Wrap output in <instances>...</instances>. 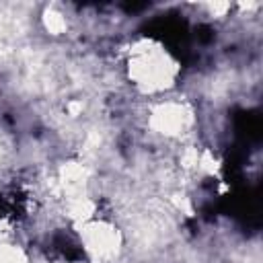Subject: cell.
I'll return each mask as SVG.
<instances>
[{
  "label": "cell",
  "mask_w": 263,
  "mask_h": 263,
  "mask_svg": "<svg viewBox=\"0 0 263 263\" xmlns=\"http://www.w3.org/2000/svg\"><path fill=\"white\" fill-rule=\"evenodd\" d=\"M123 72L138 95L154 101L175 90L181 76V64L158 39L138 37L125 47Z\"/></svg>",
  "instance_id": "cell-1"
},
{
  "label": "cell",
  "mask_w": 263,
  "mask_h": 263,
  "mask_svg": "<svg viewBox=\"0 0 263 263\" xmlns=\"http://www.w3.org/2000/svg\"><path fill=\"white\" fill-rule=\"evenodd\" d=\"M197 123L195 107L189 99L181 97H160L148 105L146 127L160 140L166 142H185Z\"/></svg>",
  "instance_id": "cell-2"
},
{
  "label": "cell",
  "mask_w": 263,
  "mask_h": 263,
  "mask_svg": "<svg viewBox=\"0 0 263 263\" xmlns=\"http://www.w3.org/2000/svg\"><path fill=\"white\" fill-rule=\"evenodd\" d=\"M80 247L90 263H119L125 253V232L109 218L92 216L74 224Z\"/></svg>",
  "instance_id": "cell-3"
},
{
  "label": "cell",
  "mask_w": 263,
  "mask_h": 263,
  "mask_svg": "<svg viewBox=\"0 0 263 263\" xmlns=\"http://www.w3.org/2000/svg\"><path fill=\"white\" fill-rule=\"evenodd\" d=\"M68 16L62 8L58 6H45V10L41 12V27L45 29V33L49 37H62L68 33Z\"/></svg>",
  "instance_id": "cell-4"
},
{
  "label": "cell",
  "mask_w": 263,
  "mask_h": 263,
  "mask_svg": "<svg viewBox=\"0 0 263 263\" xmlns=\"http://www.w3.org/2000/svg\"><path fill=\"white\" fill-rule=\"evenodd\" d=\"M0 263H31V257L18 242L0 240Z\"/></svg>",
  "instance_id": "cell-5"
},
{
  "label": "cell",
  "mask_w": 263,
  "mask_h": 263,
  "mask_svg": "<svg viewBox=\"0 0 263 263\" xmlns=\"http://www.w3.org/2000/svg\"><path fill=\"white\" fill-rule=\"evenodd\" d=\"M10 154V148H8V140H6V134L0 129V164L6 160V156Z\"/></svg>",
  "instance_id": "cell-6"
}]
</instances>
